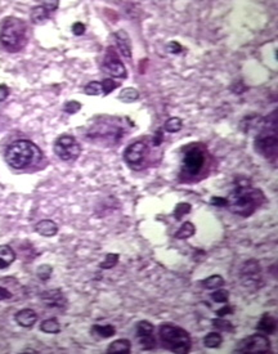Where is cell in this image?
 <instances>
[{"instance_id": "4dcf8cb0", "label": "cell", "mask_w": 278, "mask_h": 354, "mask_svg": "<svg viewBox=\"0 0 278 354\" xmlns=\"http://www.w3.org/2000/svg\"><path fill=\"white\" fill-rule=\"evenodd\" d=\"M210 298H211V300L215 303H227L229 299V293L227 291V290L216 289V291L211 293Z\"/></svg>"}, {"instance_id": "ffe728a7", "label": "cell", "mask_w": 278, "mask_h": 354, "mask_svg": "<svg viewBox=\"0 0 278 354\" xmlns=\"http://www.w3.org/2000/svg\"><path fill=\"white\" fill-rule=\"evenodd\" d=\"M132 349V344L127 339H119L108 345L107 353H129Z\"/></svg>"}, {"instance_id": "ba28073f", "label": "cell", "mask_w": 278, "mask_h": 354, "mask_svg": "<svg viewBox=\"0 0 278 354\" xmlns=\"http://www.w3.org/2000/svg\"><path fill=\"white\" fill-rule=\"evenodd\" d=\"M241 282L246 289L257 290L262 286L263 277H262V268L257 260H247L241 268Z\"/></svg>"}, {"instance_id": "484cf974", "label": "cell", "mask_w": 278, "mask_h": 354, "mask_svg": "<svg viewBox=\"0 0 278 354\" xmlns=\"http://www.w3.org/2000/svg\"><path fill=\"white\" fill-rule=\"evenodd\" d=\"M119 98H120V101L130 103V102H134L139 98V92L134 88H125L124 90H121Z\"/></svg>"}, {"instance_id": "60d3db41", "label": "cell", "mask_w": 278, "mask_h": 354, "mask_svg": "<svg viewBox=\"0 0 278 354\" xmlns=\"http://www.w3.org/2000/svg\"><path fill=\"white\" fill-rule=\"evenodd\" d=\"M10 298H12V294L6 289H4V287H0V302H3V300H6V299Z\"/></svg>"}, {"instance_id": "7a4b0ae2", "label": "cell", "mask_w": 278, "mask_h": 354, "mask_svg": "<svg viewBox=\"0 0 278 354\" xmlns=\"http://www.w3.org/2000/svg\"><path fill=\"white\" fill-rule=\"evenodd\" d=\"M43 154L31 141L21 139L13 142L5 152V160L13 169H26L36 165L41 160Z\"/></svg>"}, {"instance_id": "d4e9b609", "label": "cell", "mask_w": 278, "mask_h": 354, "mask_svg": "<svg viewBox=\"0 0 278 354\" xmlns=\"http://www.w3.org/2000/svg\"><path fill=\"white\" fill-rule=\"evenodd\" d=\"M202 285L209 290H216L224 285V280H223V277L219 276V274H214V276H210V277H207L206 280H204Z\"/></svg>"}, {"instance_id": "9c48e42d", "label": "cell", "mask_w": 278, "mask_h": 354, "mask_svg": "<svg viewBox=\"0 0 278 354\" xmlns=\"http://www.w3.org/2000/svg\"><path fill=\"white\" fill-rule=\"evenodd\" d=\"M54 152L61 160L70 161L79 157L81 147L74 137L62 136L54 143Z\"/></svg>"}, {"instance_id": "44dd1931", "label": "cell", "mask_w": 278, "mask_h": 354, "mask_svg": "<svg viewBox=\"0 0 278 354\" xmlns=\"http://www.w3.org/2000/svg\"><path fill=\"white\" fill-rule=\"evenodd\" d=\"M92 333L101 336L103 339H107V338H111V336H114L115 334H116V329H115L112 325H105V326L94 325V326L92 327Z\"/></svg>"}, {"instance_id": "d6986e66", "label": "cell", "mask_w": 278, "mask_h": 354, "mask_svg": "<svg viewBox=\"0 0 278 354\" xmlns=\"http://www.w3.org/2000/svg\"><path fill=\"white\" fill-rule=\"evenodd\" d=\"M115 39H116V43H118L119 49L123 53V56H125L127 58H130L132 56V49H130V40L128 37L127 32L125 31H119L115 34Z\"/></svg>"}, {"instance_id": "6da1fadb", "label": "cell", "mask_w": 278, "mask_h": 354, "mask_svg": "<svg viewBox=\"0 0 278 354\" xmlns=\"http://www.w3.org/2000/svg\"><path fill=\"white\" fill-rule=\"evenodd\" d=\"M264 201V194L260 189L254 188L249 180L240 179L235 189L227 198V206L232 212L240 216H250Z\"/></svg>"}, {"instance_id": "4fadbf2b", "label": "cell", "mask_w": 278, "mask_h": 354, "mask_svg": "<svg viewBox=\"0 0 278 354\" xmlns=\"http://www.w3.org/2000/svg\"><path fill=\"white\" fill-rule=\"evenodd\" d=\"M41 299H43L44 304L48 307V308L52 309H65L66 304H67V300L63 296L61 290H49V291H45V293L41 295Z\"/></svg>"}, {"instance_id": "9a60e30c", "label": "cell", "mask_w": 278, "mask_h": 354, "mask_svg": "<svg viewBox=\"0 0 278 354\" xmlns=\"http://www.w3.org/2000/svg\"><path fill=\"white\" fill-rule=\"evenodd\" d=\"M14 320L21 327L28 329V327L34 326L35 322L37 321V314L32 309H22V311L17 312V314L14 316Z\"/></svg>"}, {"instance_id": "e575fe53", "label": "cell", "mask_w": 278, "mask_h": 354, "mask_svg": "<svg viewBox=\"0 0 278 354\" xmlns=\"http://www.w3.org/2000/svg\"><path fill=\"white\" fill-rule=\"evenodd\" d=\"M102 86H103V94H105V96H107V94H110L112 90L118 88L119 84L115 83L112 79H106V80H103Z\"/></svg>"}, {"instance_id": "52a82bcc", "label": "cell", "mask_w": 278, "mask_h": 354, "mask_svg": "<svg viewBox=\"0 0 278 354\" xmlns=\"http://www.w3.org/2000/svg\"><path fill=\"white\" fill-rule=\"evenodd\" d=\"M235 352L237 353H251V354H263L271 352V342L266 335L255 334V335L247 336L238 343Z\"/></svg>"}, {"instance_id": "8fae6325", "label": "cell", "mask_w": 278, "mask_h": 354, "mask_svg": "<svg viewBox=\"0 0 278 354\" xmlns=\"http://www.w3.org/2000/svg\"><path fill=\"white\" fill-rule=\"evenodd\" d=\"M137 338L139 339L140 347L144 351H152L156 347V339L153 336L154 327L148 321H140L136 327Z\"/></svg>"}, {"instance_id": "30bf717a", "label": "cell", "mask_w": 278, "mask_h": 354, "mask_svg": "<svg viewBox=\"0 0 278 354\" xmlns=\"http://www.w3.org/2000/svg\"><path fill=\"white\" fill-rule=\"evenodd\" d=\"M147 154V145L144 142H136L133 145L127 147L124 152V160L127 161L128 165L133 168H139L143 164Z\"/></svg>"}, {"instance_id": "277c9868", "label": "cell", "mask_w": 278, "mask_h": 354, "mask_svg": "<svg viewBox=\"0 0 278 354\" xmlns=\"http://www.w3.org/2000/svg\"><path fill=\"white\" fill-rule=\"evenodd\" d=\"M255 150L269 160L277 159L278 134L276 111L272 115H269L268 119L263 121L260 133L255 138Z\"/></svg>"}, {"instance_id": "f1b7e54d", "label": "cell", "mask_w": 278, "mask_h": 354, "mask_svg": "<svg viewBox=\"0 0 278 354\" xmlns=\"http://www.w3.org/2000/svg\"><path fill=\"white\" fill-rule=\"evenodd\" d=\"M118 262H119L118 254H107L106 259L101 263V264H99V267L103 269H111L114 268L115 265L118 264Z\"/></svg>"}, {"instance_id": "8d00e7d4", "label": "cell", "mask_w": 278, "mask_h": 354, "mask_svg": "<svg viewBox=\"0 0 278 354\" xmlns=\"http://www.w3.org/2000/svg\"><path fill=\"white\" fill-rule=\"evenodd\" d=\"M72 32H74L75 35H83L84 32H85V26H84V23H81V22H76V23H74L72 25Z\"/></svg>"}, {"instance_id": "d590c367", "label": "cell", "mask_w": 278, "mask_h": 354, "mask_svg": "<svg viewBox=\"0 0 278 354\" xmlns=\"http://www.w3.org/2000/svg\"><path fill=\"white\" fill-rule=\"evenodd\" d=\"M167 50H169L171 54H178V53L182 52L183 48L179 43H176V41H171V43H169V45H167Z\"/></svg>"}, {"instance_id": "ac0fdd59", "label": "cell", "mask_w": 278, "mask_h": 354, "mask_svg": "<svg viewBox=\"0 0 278 354\" xmlns=\"http://www.w3.org/2000/svg\"><path fill=\"white\" fill-rule=\"evenodd\" d=\"M15 260V253L8 245H0V271L10 267Z\"/></svg>"}, {"instance_id": "83f0119b", "label": "cell", "mask_w": 278, "mask_h": 354, "mask_svg": "<svg viewBox=\"0 0 278 354\" xmlns=\"http://www.w3.org/2000/svg\"><path fill=\"white\" fill-rule=\"evenodd\" d=\"M84 92H85V94H88V96H99V94H102L103 93L102 83H99V81H92V83H89L84 88Z\"/></svg>"}, {"instance_id": "7c38bea8", "label": "cell", "mask_w": 278, "mask_h": 354, "mask_svg": "<svg viewBox=\"0 0 278 354\" xmlns=\"http://www.w3.org/2000/svg\"><path fill=\"white\" fill-rule=\"evenodd\" d=\"M105 68L108 74H111L115 77H127V68L123 65V62L115 53L112 48H108L107 54L105 58Z\"/></svg>"}, {"instance_id": "7402d4cb", "label": "cell", "mask_w": 278, "mask_h": 354, "mask_svg": "<svg viewBox=\"0 0 278 354\" xmlns=\"http://www.w3.org/2000/svg\"><path fill=\"white\" fill-rule=\"evenodd\" d=\"M40 330L45 334H58L61 331V325L57 321V318H49L41 322Z\"/></svg>"}, {"instance_id": "74e56055", "label": "cell", "mask_w": 278, "mask_h": 354, "mask_svg": "<svg viewBox=\"0 0 278 354\" xmlns=\"http://www.w3.org/2000/svg\"><path fill=\"white\" fill-rule=\"evenodd\" d=\"M211 205H214V206H219V207H224L227 206V198H223V197H213L210 201Z\"/></svg>"}, {"instance_id": "b9f144b4", "label": "cell", "mask_w": 278, "mask_h": 354, "mask_svg": "<svg viewBox=\"0 0 278 354\" xmlns=\"http://www.w3.org/2000/svg\"><path fill=\"white\" fill-rule=\"evenodd\" d=\"M162 132L161 130H158L157 132V134H156V139H153V143H154V146H158L162 142Z\"/></svg>"}, {"instance_id": "603a6c76", "label": "cell", "mask_w": 278, "mask_h": 354, "mask_svg": "<svg viewBox=\"0 0 278 354\" xmlns=\"http://www.w3.org/2000/svg\"><path fill=\"white\" fill-rule=\"evenodd\" d=\"M195 225L192 224L191 222H185L175 233V238H178V240H187V238L192 237L195 234Z\"/></svg>"}, {"instance_id": "d6a6232c", "label": "cell", "mask_w": 278, "mask_h": 354, "mask_svg": "<svg viewBox=\"0 0 278 354\" xmlns=\"http://www.w3.org/2000/svg\"><path fill=\"white\" fill-rule=\"evenodd\" d=\"M52 272L53 269L50 265H41V267L37 268V277L40 278L41 281H48L50 276H52Z\"/></svg>"}, {"instance_id": "cb8c5ba5", "label": "cell", "mask_w": 278, "mask_h": 354, "mask_svg": "<svg viewBox=\"0 0 278 354\" xmlns=\"http://www.w3.org/2000/svg\"><path fill=\"white\" fill-rule=\"evenodd\" d=\"M223 343V338L219 333H210L204 338V344L206 348H219Z\"/></svg>"}, {"instance_id": "2e32d148", "label": "cell", "mask_w": 278, "mask_h": 354, "mask_svg": "<svg viewBox=\"0 0 278 354\" xmlns=\"http://www.w3.org/2000/svg\"><path fill=\"white\" fill-rule=\"evenodd\" d=\"M257 330L260 331V333L267 334V335H272V334L276 333V330H277V321H276V318L272 317L271 314H263L259 324L257 325Z\"/></svg>"}, {"instance_id": "4316f807", "label": "cell", "mask_w": 278, "mask_h": 354, "mask_svg": "<svg viewBox=\"0 0 278 354\" xmlns=\"http://www.w3.org/2000/svg\"><path fill=\"white\" fill-rule=\"evenodd\" d=\"M182 127H183V123L179 117H171V119H169V120L165 123L164 129L165 132L167 133H176L182 129Z\"/></svg>"}, {"instance_id": "8992f818", "label": "cell", "mask_w": 278, "mask_h": 354, "mask_svg": "<svg viewBox=\"0 0 278 354\" xmlns=\"http://www.w3.org/2000/svg\"><path fill=\"white\" fill-rule=\"evenodd\" d=\"M206 164V150L198 145H192L185 148L182 159V178H196L204 170Z\"/></svg>"}, {"instance_id": "3957f363", "label": "cell", "mask_w": 278, "mask_h": 354, "mask_svg": "<svg viewBox=\"0 0 278 354\" xmlns=\"http://www.w3.org/2000/svg\"><path fill=\"white\" fill-rule=\"evenodd\" d=\"M27 41V26L17 17H6L0 26V43L8 52H18Z\"/></svg>"}, {"instance_id": "5bb4252c", "label": "cell", "mask_w": 278, "mask_h": 354, "mask_svg": "<svg viewBox=\"0 0 278 354\" xmlns=\"http://www.w3.org/2000/svg\"><path fill=\"white\" fill-rule=\"evenodd\" d=\"M58 4L59 1H44L43 5L35 6L31 12V19L35 23H41V22L49 18L50 13L54 12L58 8Z\"/></svg>"}, {"instance_id": "ab89813d", "label": "cell", "mask_w": 278, "mask_h": 354, "mask_svg": "<svg viewBox=\"0 0 278 354\" xmlns=\"http://www.w3.org/2000/svg\"><path fill=\"white\" fill-rule=\"evenodd\" d=\"M233 313V308L232 307H229V305H227V307H224V308L219 309V311L216 312V314L219 316V317H224V316H227V314H231Z\"/></svg>"}, {"instance_id": "e0dca14e", "label": "cell", "mask_w": 278, "mask_h": 354, "mask_svg": "<svg viewBox=\"0 0 278 354\" xmlns=\"http://www.w3.org/2000/svg\"><path fill=\"white\" fill-rule=\"evenodd\" d=\"M35 229H36L37 233L41 234V236L53 237V236H56L57 232H58V225L53 222V220H48V219H46V220H40L39 223H36Z\"/></svg>"}, {"instance_id": "836d02e7", "label": "cell", "mask_w": 278, "mask_h": 354, "mask_svg": "<svg viewBox=\"0 0 278 354\" xmlns=\"http://www.w3.org/2000/svg\"><path fill=\"white\" fill-rule=\"evenodd\" d=\"M80 108H81V105L79 103V102L70 101L65 105V107H63V111L67 112V114H70V115H74V114H76L77 111H80Z\"/></svg>"}, {"instance_id": "1f68e13d", "label": "cell", "mask_w": 278, "mask_h": 354, "mask_svg": "<svg viewBox=\"0 0 278 354\" xmlns=\"http://www.w3.org/2000/svg\"><path fill=\"white\" fill-rule=\"evenodd\" d=\"M213 326L215 327L216 330H220V331H233V330H235L233 325H232L229 321L224 320H214Z\"/></svg>"}, {"instance_id": "f546056e", "label": "cell", "mask_w": 278, "mask_h": 354, "mask_svg": "<svg viewBox=\"0 0 278 354\" xmlns=\"http://www.w3.org/2000/svg\"><path fill=\"white\" fill-rule=\"evenodd\" d=\"M191 205L189 203H185V202H180L178 203L175 206V210H174V216H175L176 220H180V219L183 218V215H185V214H188L189 211H191Z\"/></svg>"}, {"instance_id": "5b68a950", "label": "cell", "mask_w": 278, "mask_h": 354, "mask_svg": "<svg viewBox=\"0 0 278 354\" xmlns=\"http://www.w3.org/2000/svg\"><path fill=\"white\" fill-rule=\"evenodd\" d=\"M160 339L162 347L176 354H185L191 351V336L184 329L173 325L160 327Z\"/></svg>"}, {"instance_id": "f35d334b", "label": "cell", "mask_w": 278, "mask_h": 354, "mask_svg": "<svg viewBox=\"0 0 278 354\" xmlns=\"http://www.w3.org/2000/svg\"><path fill=\"white\" fill-rule=\"evenodd\" d=\"M8 96H9V88L4 85V84H1V85H0V102L5 101V99L8 98Z\"/></svg>"}]
</instances>
